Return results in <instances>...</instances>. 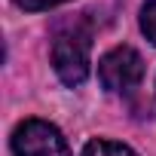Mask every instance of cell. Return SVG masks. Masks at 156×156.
I'll return each mask as SVG.
<instances>
[{
    "label": "cell",
    "mask_w": 156,
    "mask_h": 156,
    "mask_svg": "<svg viewBox=\"0 0 156 156\" xmlns=\"http://www.w3.org/2000/svg\"><path fill=\"white\" fill-rule=\"evenodd\" d=\"M89 49H92V31L83 22L64 25L52 40V67L64 86H80L89 76Z\"/></svg>",
    "instance_id": "1"
},
{
    "label": "cell",
    "mask_w": 156,
    "mask_h": 156,
    "mask_svg": "<svg viewBox=\"0 0 156 156\" xmlns=\"http://www.w3.org/2000/svg\"><path fill=\"white\" fill-rule=\"evenodd\" d=\"M16 156H70V147L58 126L46 119H25L12 132Z\"/></svg>",
    "instance_id": "2"
},
{
    "label": "cell",
    "mask_w": 156,
    "mask_h": 156,
    "mask_svg": "<svg viewBox=\"0 0 156 156\" xmlns=\"http://www.w3.org/2000/svg\"><path fill=\"white\" fill-rule=\"evenodd\" d=\"M144 76V61L132 46H113L98 61V80L110 92H132Z\"/></svg>",
    "instance_id": "3"
},
{
    "label": "cell",
    "mask_w": 156,
    "mask_h": 156,
    "mask_svg": "<svg viewBox=\"0 0 156 156\" xmlns=\"http://www.w3.org/2000/svg\"><path fill=\"white\" fill-rule=\"evenodd\" d=\"M83 156H138V153H135L132 147H126V144L98 138V141H89V144L83 147Z\"/></svg>",
    "instance_id": "4"
},
{
    "label": "cell",
    "mask_w": 156,
    "mask_h": 156,
    "mask_svg": "<svg viewBox=\"0 0 156 156\" xmlns=\"http://www.w3.org/2000/svg\"><path fill=\"white\" fill-rule=\"evenodd\" d=\"M141 31L147 34V40L156 46V0H147L141 9Z\"/></svg>",
    "instance_id": "5"
},
{
    "label": "cell",
    "mask_w": 156,
    "mask_h": 156,
    "mask_svg": "<svg viewBox=\"0 0 156 156\" xmlns=\"http://www.w3.org/2000/svg\"><path fill=\"white\" fill-rule=\"evenodd\" d=\"M16 3L28 12H40V9H52V6H61L67 3V0H16Z\"/></svg>",
    "instance_id": "6"
}]
</instances>
